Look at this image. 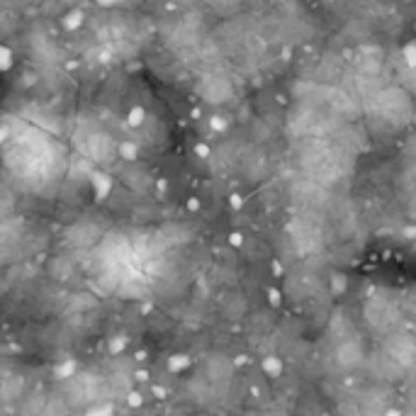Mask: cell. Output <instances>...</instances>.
<instances>
[{"instance_id": "6da1fadb", "label": "cell", "mask_w": 416, "mask_h": 416, "mask_svg": "<svg viewBox=\"0 0 416 416\" xmlns=\"http://www.w3.org/2000/svg\"><path fill=\"white\" fill-rule=\"evenodd\" d=\"M375 107L377 117L387 125H402L411 114V100L399 88H385L375 93Z\"/></svg>"}, {"instance_id": "7a4b0ae2", "label": "cell", "mask_w": 416, "mask_h": 416, "mask_svg": "<svg viewBox=\"0 0 416 416\" xmlns=\"http://www.w3.org/2000/svg\"><path fill=\"white\" fill-rule=\"evenodd\" d=\"M363 361H365V350H363V346L358 341H343L338 346V363L343 368H355Z\"/></svg>"}]
</instances>
